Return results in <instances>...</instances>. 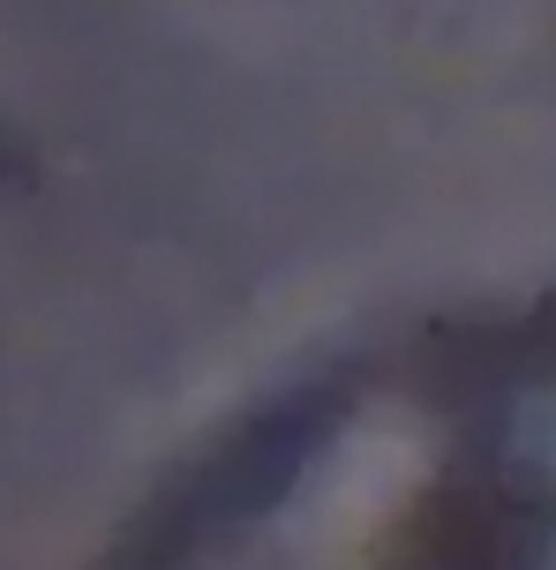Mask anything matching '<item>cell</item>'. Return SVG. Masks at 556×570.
I'll return each mask as SVG.
<instances>
[{"mask_svg":"<svg viewBox=\"0 0 556 570\" xmlns=\"http://www.w3.org/2000/svg\"><path fill=\"white\" fill-rule=\"evenodd\" d=\"M347 413H353L347 383H309V391H286L264 413L234 421L226 435H211L204 451L181 473H166V488L128 518L114 570H196L211 548H226L234 533H248L264 511L286 503L293 481L316 465V451L339 435Z\"/></svg>","mask_w":556,"mask_h":570,"instance_id":"6da1fadb","label":"cell"},{"mask_svg":"<svg viewBox=\"0 0 556 570\" xmlns=\"http://www.w3.org/2000/svg\"><path fill=\"white\" fill-rule=\"evenodd\" d=\"M542 548L549 511L534 488L504 473H459L407 518L391 570H542Z\"/></svg>","mask_w":556,"mask_h":570,"instance_id":"7a4b0ae2","label":"cell"},{"mask_svg":"<svg viewBox=\"0 0 556 570\" xmlns=\"http://www.w3.org/2000/svg\"><path fill=\"white\" fill-rule=\"evenodd\" d=\"M534 383H556V301L511 315V323H474V331L421 338V391L443 405L511 399Z\"/></svg>","mask_w":556,"mask_h":570,"instance_id":"3957f363","label":"cell"},{"mask_svg":"<svg viewBox=\"0 0 556 570\" xmlns=\"http://www.w3.org/2000/svg\"><path fill=\"white\" fill-rule=\"evenodd\" d=\"M8 180H23V142L0 128V188H8Z\"/></svg>","mask_w":556,"mask_h":570,"instance_id":"277c9868","label":"cell"}]
</instances>
